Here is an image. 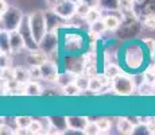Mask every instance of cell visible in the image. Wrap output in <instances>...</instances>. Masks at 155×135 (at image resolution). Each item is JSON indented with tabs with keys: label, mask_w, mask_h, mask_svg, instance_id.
<instances>
[{
	"label": "cell",
	"mask_w": 155,
	"mask_h": 135,
	"mask_svg": "<svg viewBox=\"0 0 155 135\" xmlns=\"http://www.w3.org/2000/svg\"><path fill=\"white\" fill-rule=\"evenodd\" d=\"M154 123H155V118H154Z\"/></svg>",
	"instance_id": "cell-39"
},
{
	"label": "cell",
	"mask_w": 155,
	"mask_h": 135,
	"mask_svg": "<svg viewBox=\"0 0 155 135\" xmlns=\"http://www.w3.org/2000/svg\"><path fill=\"white\" fill-rule=\"evenodd\" d=\"M46 15V23H47V31H55V29L61 25L62 19L64 18H61L58 14L55 12L54 10L53 11H47V12H45Z\"/></svg>",
	"instance_id": "cell-9"
},
{
	"label": "cell",
	"mask_w": 155,
	"mask_h": 135,
	"mask_svg": "<svg viewBox=\"0 0 155 135\" xmlns=\"http://www.w3.org/2000/svg\"><path fill=\"white\" fill-rule=\"evenodd\" d=\"M96 123H97V126H99L100 131H107V130H109V127H111V123H109V120L105 118L97 119Z\"/></svg>",
	"instance_id": "cell-30"
},
{
	"label": "cell",
	"mask_w": 155,
	"mask_h": 135,
	"mask_svg": "<svg viewBox=\"0 0 155 135\" xmlns=\"http://www.w3.org/2000/svg\"><path fill=\"white\" fill-rule=\"evenodd\" d=\"M8 4H7V2H5V0H0V14H5L8 11Z\"/></svg>",
	"instance_id": "cell-34"
},
{
	"label": "cell",
	"mask_w": 155,
	"mask_h": 135,
	"mask_svg": "<svg viewBox=\"0 0 155 135\" xmlns=\"http://www.w3.org/2000/svg\"><path fill=\"white\" fill-rule=\"evenodd\" d=\"M144 80L150 84H154L155 81V72H151V70H147L144 73Z\"/></svg>",
	"instance_id": "cell-32"
},
{
	"label": "cell",
	"mask_w": 155,
	"mask_h": 135,
	"mask_svg": "<svg viewBox=\"0 0 155 135\" xmlns=\"http://www.w3.org/2000/svg\"><path fill=\"white\" fill-rule=\"evenodd\" d=\"M64 89H65V93H66L68 96H77L80 93V91H81V89H80V86L76 84V81H73V83L65 85Z\"/></svg>",
	"instance_id": "cell-23"
},
{
	"label": "cell",
	"mask_w": 155,
	"mask_h": 135,
	"mask_svg": "<svg viewBox=\"0 0 155 135\" xmlns=\"http://www.w3.org/2000/svg\"><path fill=\"white\" fill-rule=\"evenodd\" d=\"M104 76H107L109 80L116 79L117 76H120V68L116 66V65H108L105 68V72H104Z\"/></svg>",
	"instance_id": "cell-21"
},
{
	"label": "cell",
	"mask_w": 155,
	"mask_h": 135,
	"mask_svg": "<svg viewBox=\"0 0 155 135\" xmlns=\"http://www.w3.org/2000/svg\"><path fill=\"white\" fill-rule=\"evenodd\" d=\"M42 93L41 91V85L38 83H28L25 88V95L27 96H39Z\"/></svg>",
	"instance_id": "cell-17"
},
{
	"label": "cell",
	"mask_w": 155,
	"mask_h": 135,
	"mask_svg": "<svg viewBox=\"0 0 155 135\" xmlns=\"http://www.w3.org/2000/svg\"><path fill=\"white\" fill-rule=\"evenodd\" d=\"M124 2H127V3H131V4H132V3L135 2V0H124Z\"/></svg>",
	"instance_id": "cell-37"
},
{
	"label": "cell",
	"mask_w": 155,
	"mask_h": 135,
	"mask_svg": "<svg viewBox=\"0 0 155 135\" xmlns=\"http://www.w3.org/2000/svg\"><path fill=\"white\" fill-rule=\"evenodd\" d=\"M46 59H47V54H45L41 49L31 52V54L27 57V62L30 65H42Z\"/></svg>",
	"instance_id": "cell-11"
},
{
	"label": "cell",
	"mask_w": 155,
	"mask_h": 135,
	"mask_svg": "<svg viewBox=\"0 0 155 135\" xmlns=\"http://www.w3.org/2000/svg\"><path fill=\"white\" fill-rule=\"evenodd\" d=\"M22 19H23L22 11L16 7H10L7 12L2 15V31L11 32L18 30Z\"/></svg>",
	"instance_id": "cell-2"
},
{
	"label": "cell",
	"mask_w": 155,
	"mask_h": 135,
	"mask_svg": "<svg viewBox=\"0 0 155 135\" xmlns=\"http://www.w3.org/2000/svg\"><path fill=\"white\" fill-rule=\"evenodd\" d=\"M18 31L22 34L23 39H25L26 49H28L30 52H34V50L39 49V43L35 41L34 35H32V31H31V27H30L28 15H23V19H22V22H20V26H19V29H18Z\"/></svg>",
	"instance_id": "cell-3"
},
{
	"label": "cell",
	"mask_w": 155,
	"mask_h": 135,
	"mask_svg": "<svg viewBox=\"0 0 155 135\" xmlns=\"http://www.w3.org/2000/svg\"><path fill=\"white\" fill-rule=\"evenodd\" d=\"M0 42H2V53L10 54L11 53L10 34H8L7 31H2V35H0Z\"/></svg>",
	"instance_id": "cell-16"
},
{
	"label": "cell",
	"mask_w": 155,
	"mask_h": 135,
	"mask_svg": "<svg viewBox=\"0 0 155 135\" xmlns=\"http://www.w3.org/2000/svg\"><path fill=\"white\" fill-rule=\"evenodd\" d=\"M10 34V45H11V52L12 53H18L20 52L22 49L26 47V43H25V39H23L22 34H20L18 30L15 31H11L8 32Z\"/></svg>",
	"instance_id": "cell-8"
},
{
	"label": "cell",
	"mask_w": 155,
	"mask_h": 135,
	"mask_svg": "<svg viewBox=\"0 0 155 135\" xmlns=\"http://www.w3.org/2000/svg\"><path fill=\"white\" fill-rule=\"evenodd\" d=\"M89 120L86 118H82V116H69L68 118V124H69V128H73V130H85L86 126H88Z\"/></svg>",
	"instance_id": "cell-10"
},
{
	"label": "cell",
	"mask_w": 155,
	"mask_h": 135,
	"mask_svg": "<svg viewBox=\"0 0 155 135\" xmlns=\"http://www.w3.org/2000/svg\"><path fill=\"white\" fill-rule=\"evenodd\" d=\"M153 88H154V91H155V81H154V84H153Z\"/></svg>",
	"instance_id": "cell-38"
},
{
	"label": "cell",
	"mask_w": 155,
	"mask_h": 135,
	"mask_svg": "<svg viewBox=\"0 0 155 135\" xmlns=\"http://www.w3.org/2000/svg\"><path fill=\"white\" fill-rule=\"evenodd\" d=\"M112 85L115 88V91L117 92L119 95L123 96H128L134 92V88H135V83H134L132 77H127V76H117L116 79L112 80Z\"/></svg>",
	"instance_id": "cell-4"
},
{
	"label": "cell",
	"mask_w": 155,
	"mask_h": 135,
	"mask_svg": "<svg viewBox=\"0 0 155 135\" xmlns=\"http://www.w3.org/2000/svg\"><path fill=\"white\" fill-rule=\"evenodd\" d=\"M30 74H31V79H42V70H41L39 65H32L31 70H30Z\"/></svg>",
	"instance_id": "cell-31"
},
{
	"label": "cell",
	"mask_w": 155,
	"mask_h": 135,
	"mask_svg": "<svg viewBox=\"0 0 155 135\" xmlns=\"http://www.w3.org/2000/svg\"><path fill=\"white\" fill-rule=\"evenodd\" d=\"M61 2H62V0H47V3H49V4H50V5H51V7H53V8H54V7H55V5H57V4H58V3H61Z\"/></svg>",
	"instance_id": "cell-36"
},
{
	"label": "cell",
	"mask_w": 155,
	"mask_h": 135,
	"mask_svg": "<svg viewBox=\"0 0 155 135\" xmlns=\"http://www.w3.org/2000/svg\"><path fill=\"white\" fill-rule=\"evenodd\" d=\"M39 66H41V70H42V79H46V80H57L58 79V68H57V65L54 62L46 59V61H45L42 65H39Z\"/></svg>",
	"instance_id": "cell-7"
},
{
	"label": "cell",
	"mask_w": 155,
	"mask_h": 135,
	"mask_svg": "<svg viewBox=\"0 0 155 135\" xmlns=\"http://www.w3.org/2000/svg\"><path fill=\"white\" fill-rule=\"evenodd\" d=\"M143 43H144V46L147 47L150 52H153V50L155 49V41L151 39V38H147V39H144V41H143Z\"/></svg>",
	"instance_id": "cell-33"
},
{
	"label": "cell",
	"mask_w": 155,
	"mask_h": 135,
	"mask_svg": "<svg viewBox=\"0 0 155 135\" xmlns=\"http://www.w3.org/2000/svg\"><path fill=\"white\" fill-rule=\"evenodd\" d=\"M85 134H91V135H94V134H99L100 133V128L99 126H97L96 122H89L88 126H86V128L84 130Z\"/></svg>",
	"instance_id": "cell-28"
},
{
	"label": "cell",
	"mask_w": 155,
	"mask_h": 135,
	"mask_svg": "<svg viewBox=\"0 0 155 135\" xmlns=\"http://www.w3.org/2000/svg\"><path fill=\"white\" fill-rule=\"evenodd\" d=\"M91 8L92 7H89L88 4H85V3H78L77 4V8H76V14L78 15V16H81V18H85L86 15L89 14V11H91Z\"/></svg>",
	"instance_id": "cell-25"
},
{
	"label": "cell",
	"mask_w": 155,
	"mask_h": 135,
	"mask_svg": "<svg viewBox=\"0 0 155 135\" xmlns=\"http://www.w3.org/2000/svg\"><path fill=\"white\" fill-rule=\"evenodd\" d=\"M73 74L74 73H71V72H65V73H61V74H58V79H57V83L59 84V85H62V86H65V85H68V84H70V83H73L76 79H73Z\"/></svg>",
	"instance_id": "cell-18"
},
{
	"label": "cell",
	"mask_w": 155,
	"mask_h": 135,
	"mask_svg": "<svg viewBox=\"0 0 155 135\" xmlns=\"http://www.w3.org/2000/svg\"><path fill=\"white\" fill-rule=\"evenodd\" d=\"M30 77H31L30 72L25 70V69H22V68H16V69H15V80H18L19 83H22V84L27 83Z\"/></svg>",
	"instance_id": "cell-19"
},
{
	"label": "cell",
	"mask_w": 155,
	"mask_h": 135,
	"mask_svg": "<svg viewBox=\"0 0 155 135\" xmlns=\"http://www.w3.org/2000/svg\"><path fill=\"white\" fill-rule=\"evenodd\" d=\"M30 18V27H31L32 35H34L35 41L39 43L41 39L45 37L47 32V23H46V15L43 11H34L32 14L28 15Z\"/></svg>",
	"instance_id": "cell-1"
},
{
	"label": "cell",
	"mask_w": 155,
	"mask_h": 135,
	"mask_svg": "<svg viewBox=\"0 0 155 135\" xmlns=\"http://www.w3.org/2000/svg\"><path fill=\"white\" fill-rule=\"evenodd\" d=\"M143 26L148 30H155V15H148L143 20Z\"/></svg>",
	"instance_id": "cell-29"
},
{
	"label": "cell",
	"mask_w": 155,
	"mask_h": 135,
	"mask_svg": "<svg viewBox=\"0 0 155 135\" xmlns=\"http://www.w3.org/2000/svg\"><path fill=\"white\" fill-rule=\"evenodd\" d=\"M89 77L88 76H77V79L74 80L76 84L80 86V89H88L89 88Z\"/></svg>",
	"instance_id": "cell-26"
},
{
	"label": "cell",
	"mask_w": 155,
	"mask_h": 135,
	"mask_svg": "<svg viewBox=\"0 0 155 135\" xmlns=\"http://www.w3.org/2000/svg\"><path fill=\"white\" fill-rule=\"evenodd\" d=\"M104 23H105L107 30H116L121 23V18H117L116 15L113 14H108L103 18Z\"/></svg>",
	"instance_id": "cell-12"
},
{
	"label": "cell",
	"mask_w": 155,
	"mask_h": 135,
	"mask_svg": "<svg viewBox=\"0 0 155 135\" xmlns=\"http://www.w3.org/2000/svg\"><path fill=\"white\" fill-rule=\"evenodd\" d=\"M99 5L107 11H119L121 7L120 0H100Z\"/></svg>",
	"instance_id": "cell-14"
},
{
	"label": "cell",
	"mask_w": 155,
	"mask_h": 135,
	"mask_svg": "<svg viewBox=\"0 0 155 135\" xmlns=\"http://www.w3.org/2000/svg\"><path fill=\"white\" fill-rule=\"evenodd\" d=\"M16 122H18V127H20V128H28V126L31 124L32 119L30 118V116H18Z\"/></svg>",
	"instance_id": "cell-27"
},
{
	"label": "cell",
	"mask_w": 155,
	"mask_h": 135,
	"mask_svg": "<svg viewBox=\"0 0 155 135\" xmlns=\"http://www.w3.org/2000/svg\"><path fill=\"white\" fill-rule=\"evenodd\" d=\"M51 126L58 128L61 133H64L65 130L69 128V124H68V118H62V116H50L49 118Z\"/></svg>",
	"instance_id": "cell-13"
},
{
	"label": "cell",
	"mask_w": 155,
	"mask_h": 135,
	"mask_svg": "<svg viewBox=\"0 0 155 135\" xmlns=\"http://www.w3.org/2000/svg\"><path fill=\"white\" fill-rule=\"evenodd\" d=\"M100 18H101V12L97 10L96 7H92L91 11H89V14L85 16V19H86V22L88 23H93V22L100 20Z\"/></svg>",
	"instance_id": "cell-22"
},
{
	"label": "cell",
	"mask_w": 155,
	"mask_h": 135,
	"mask_svg": "<svg viewBox=\"0 0 155 135\" xmlns=\"http://www.w3.org/2000/svg\"><path fill=\"white\" fill-rule=\"evenodd\" d=\"M27 130H28L30 134H39V133H42L43 126H42V123H41V120H35V119H32L31 124L28 126Z\"/></svg>",
	"instance_id": "cell-24"
},
{
	"label": "cell",
	"mask_w": 155,
	"mask_h": 135,
	"mask_svg": "<svg viewBox=\"0 0 155 135\" xmlns=\"http://www.w3.org/2000/svg\"><path fill=\"white\" fill-rule=\"evenodd\" d=\"M117 130L119 133L121 134H134V130H135V126L132 124L128 119H120L117 123Z\"/></svg>",
	"instance_id": "cell-15"
},
{
	"label": "cell",
	"mask_w": 155,
	"mask_h": 135,
	"mask_svg": "<svg viewBox=\"0 0 155 135\" xmlns=\"http://www.w3.org/2000/svg\"><path fill=\"white\" fill-rule=\"evenodd\" d=\"M76 8L77 3H74L73 0H62L54 7V11L64 19H69L76 14Z\"/></svg>",
	"instance_id": "cell-6"
},
{
	"label": "cell",
	"mask_w": 155,
	"mask_h": 135,
	"mask_svg": "<svg viewBox=\"0 0 155 135\" xmlns=\"http://www.w3.org/2000/svg\"><path fill=\"white\" fill-rule=\"evenodd\" d=\"M82 3H85V4H88L89 7H97L100 3V0H81Z\"/></svg>",
	"instance_id": "cell-35"
},
{
	"label": "cell",
	"mask_w": 155,
	"mask_h": 135,
	"mask_svg": "<svg viewBox=\"0 0 155 135\" xmlns=\"http://www.w3.org/2000/svg\"><path fill=\"white\" fill-rule=\"evenodd\" d=\"M105 30H107V27H105V23H104L103 19L91 23V32H92V34H96V35L103 34Z\"/></svg>",
	"instance_id": "cell-20"
},
{
	"label": "cell",
	"mask_w": 155,
	"mask_h": 135,
	"mask_svg": "<svg viewBox=\"0 0 155 135\" xmlns=\"http://www.w3.org/2000/svg\"><path fill=\"white\" fill-rule=\"evenodd\" d=\"M57 47H58V34L55 31H47L39 42V49L49 56L55 52Z\"/></svg>",
	"instance_id": "cell-5"
}]
</instances>
